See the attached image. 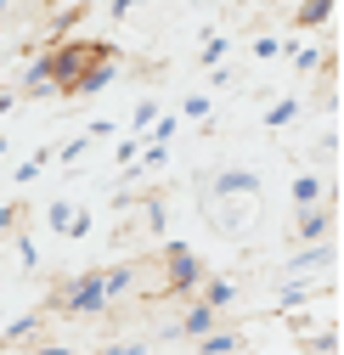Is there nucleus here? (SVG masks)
Wrapping results in <instances>:
<instances>
[{
  "label": "nucleus",
  "instance_id": "dca6fc26",
  "mask_svg": "<svg viewBox=\"0 0 344 355\" xmlns=\"http://www.w3.org/2000/svg\"><path fill=\"white\" fill-rule=\"evenodd\" d=\"M221 57H226V40H221V34H209V40H203V57H198V62H203V68H214Z\"/></svg>",
  "mask_w": 344,
  "mask_h": 355
},
{
  "label": "nucleus",
  "instance_id": "f3484780",
  "mask_svg": "<svg viewBox=\"0 0 344 355\" xmlns=\"http://www.w3.org/2000/svg\"><path fill=\"white\" fill-rule=\"evenodd\" d=\"M209 107H214L209 96H187V102H181V119H209Z\"/></svg>",
  "mask_w": 344,
  "mask_h": 355
},
{
  "label": "nucleus",
  "instance_id": "aec40b11",
  "mask_svg": "<svg viewBox=\"0 0 344 355\" xmlns=\"http://www.w3.org/2000/svg\"><path fill=\"white\" fill-rule=\"evenodd\" d=\"M85 147H91V136H74V141H62V164H79V158H85Z\"/></svg>",
  "mask_w": 344,
  "mask_h": 355
},
{
  "label": "nucleus",
  "instance_id": "f8f14e48",
  "mask_svg": "<svg viewBox=\"0 0 344 355\" xmlns=\"http://www.w3.org/2000/svg\"><path fill=\"white\" fill-rule=\"evenodd\" d=\"M34 327H40V310H28V316H17L6 333H0V349H17V344H28L34 338Z\"/></svg>",
  "mask_w": 344,
  "mask_h": 355
},
{
  "label": "nucleus",
  "instance_id": "0eeeda50",
  "mask_svg": "<svg viewBox=\"0 0 344 355\" xmlns=\"http://www.w3.org/2000/svg\"><path fill=\"white\" fill-rule=\"evenodd\" d=\"M113 79H119V62H113V51H102L91 68H85V73L74 79V96H96V91H108Z\"/></svg>",
  "mask_w": 344,
  "mask_h": 355
},
{
  "label": "nucleus",
  "instance_id": "423d86ee",
  "mask_svg": "<svg viewBox=\"0 0 344 355\" xmlns=\"http://www.w3.org/2000/svg\"><path fill=\"white\" fill-rule=\"evenodd\" d=\"M209 198H260V175L254 169H221L209 181Z\"/></svg>",
  "mask_w": 344,
  "mask_h": 355
},
{
  "label": "nucleus",
  "instance_id": "2eb2a0df",
  "mask_svg": "<svg viewBox=\"0 0 344 355\" xmlns=\"http://www.w3.org/2000/svg\"><path fill=\"white\" fill-rule=\"evenodd\" d=\"M293 119H299V102H277V107L266 113V124H271V130H282V124H293Z\"/></svg>",
  "mask_w": 344,
  "mask_h": 355
},
{
  "label": "nucleus",
  "instance_id": "6ab92c4d",
  "mask_svg": "<svg viewBox=\"0 0 344 355\" xmlns=\"http://www.w3.org/2000/svg\"><path fill=\"white\" fill-rule=\"evenodd\" d=\"M46 220H51V232H68V220H74V209H68V203H51V209H46Z\"/></svg>",
  "mask_w": 344,
  "mask_h": 355
},
{
  "label": "nucleus",
  "instance_id": "5701e85b",
  "mask_svg": "<svg viewBox=\"0 0 344 355\" xmlns=\"http://www.w3.org/2000/svg\"><path fill=\"white\" fill-rule=\"evenodd\" d=\"M17 259H23V265H28V271H34V265H40V248H34V243H28V237H17Z\"/></svg>",
  "mask_w": 344,
  "mask_h": 355
},
{
  "label": "nucleus",
  "instance_id": "a878e982",
  "mask_svg": "<svg viewBox=\"0 0 344 355\" xmlns=\"http://www.w3.org/2000/svg\"><path fill=\"white\" fill-rule=\"evenodd\" d=\"M12 226H17V209H12V203H0V232H12Z\"/></svg>",
  "mask_w": 344,
  "mask_h": 355
},
{
  "label": "nucleus",
  "instance_id": "f257e3e1",
  "mask_svg": "<svg viewBox=\"0 0 344 355\" xmlns=\"http://www.w3.org/2000/svg\"><path fill=\"white\" fill-rule=\"evenodd\" d=\"M51 310H57V316H102V310H113L108 271H85V277L62 282V288L51 293Z\"/></svg>",
  "mask_w": 344,
  "mask_h": 355
},
{
  "label": "nucleus",
  "instance_id": "4468645a",
  "mask_svg": "<svg viewBox=\"0 0 344 355\" xmlns=\"http://www.w3.org/2000/svg\"><path fill=\"white\" fill-rule=\"evenodd\" d=\"M305 203H322V181L316 175H299L293 181V209H305Z\"/></svg>",
  "mask_w": 344,
  "mask_h": 355
},
{
  "label": "nucleus",
  "instance_id": "9b49d317",
  "mask_svg": "<svg viewBox=\"0 0 344 355\" xmlns=\"http://www.w3.org/2000/svg\"><path fill=\"white\" fill-rule=\"evenodd\" d=\"M203 293V304H214V310H226V304H237V282H226V277H214V282H198Z\"/></svg>",
  "mask_w": 344,
  "mask_h": 355
},
{
  "label": "nucleus",
  "instance_id": "f03ea898",
  "mask_svg": "<svg viewBox=\"0 0 344 355\" xmlns=\"http://www.w3.org/2000/svg\"><path fill=\"white\" fill-rule=\"evenodd\" d=\"M102 51H108V46H91V40H62V46H51V51H46L51 91H57V96H74V79H79L85 68H91Z\"/></svg>",
  "mask_w": 344,
  "mask_h": 355
},
{
  "label": "nucleus",
  "instance_id": "9d476101",
  "mask_svg": "<svg viewBox=\"0 0 344 355\" xmlns=\"http://www.w3.org/2000/svg\"><path fill=\"white\" fill-rule=\"evenodd\" d=\"M192 344H198L203 355H237V349H243V333H214V327H209V333L192 338Z\"/></svg>",
  "mask_w": 344,
  "mask_h": 355
},
{
  "label": "nucleus",
  "instance_id": "393cba45",
  "mask_svg": "<svg viewBox=\"0 0 344 355\" xmlns=\"http://www.w3.org/2000/svg\"><path fill=\"white\" fill-rule=\"evenodd\" d=\"M130 6L136 0H108V17H130Z\"/></svg>",
  "mask_w": 344,
  "mask_h": 355
},
{
  "label": "nucleus",
  "instance_id": "4be33fe9",
  "mask_svg": "<svg viewBox=\"0 0 344 355\" xmlns=\"http://www.w3.org/2000/svg\"><path fill=\"white\" fill-rule=\"evenodd\" d=\"M141 158V141H124V147H113V164H124V169H130Z\"/></svg>",
  "mask_w": 344,
  "mask_h": 355
},
{
  "label": "nucleus",
  "instance_id": "6e6552de",
  "mask_svg": "<svg viewBox=\"0 0 344 355\" xmlns=\"http://www.w3.org/2000/svg\"><path fill=\"white\" fill-rule=\"evenodd\" d=\"M214 316H221V310H214V304H203V299L192 293V304H187V316L175 322V338H203V333L214 327Z\"/></svg>",
  "mask_w": 344,
  "mask_h": 355
},
{
  "label": "nucleus",
  "instance_id": "39448f33",
  "mask_svg": "<svg viewBox=\"0 0 344 355\" xmlns=\"http://www.w3.org/2000/svg\"><path fill=\"white\" fill-rule=\"evenodd\" d=\"M333 220H338V198H333V203H327V198H322V203H305V209H299L293 237H299V243H316V237L333 232Z\"/></svg>",
  "mask_w": 344,
  "mask_h": 355
},
{
  "label": "nucleus",
  "instance_id": "412c9836",
  "mask_svg": "<svg viewBox=\"0 0 344 355\" xmlns=\"http://www.w3.org/2000/svg\"><path fill=\"white\" fill-rule=\"evenodd\" d=\"M91 226H96V220L85 214V209H74V220H68V237H91Z\"/></svg>",
  "mask_w": 344,
  "mask_h": 355
},
{
  "label": "nucleus",
  "instance_id": "c85d7f7f",
  "mask_svg": "<svg viewBox=\"0 0 344 355\" xmlns=\"http://www.w3.org/2000/svg\"><path fill=\"white\" fill-rule=\"evenodd\" d=\"M51 6H68V0H51Z\"/></svg>",
  "mask_w": 344,
  "mask_h": 355
},
{
  "label": "nucleus",
  "instance_id": "7ed1b4c3",
  "mask_svg": "<svg viewBox=\"0 0 344 355\" xmlns=\"http://www.w3.org/2000/svg\"><path fill=\"white\" fill-rule=\"evenodd\" d=\"M158 254H164V293L192 299V293H198V282H203V259H198V248H187L181 237H169Z\"/></svg>",
  "mask_w": 344,
  "mask_h": 355
},
{
  "label": "nucleus",
  "instance_id": "cd10ccee",
  "mask_svg": "<svg viewBox=\"0 0 344 355\" xmlns=\"http://www.w3.org/2000/svg\"><path fill=\"white\" fill-rule=\"evenodd\" d=\"M6 147H12V141H6V136H0V158H6Z\"/></svg>",
  "mask_w": 344,
  "mask_h": 355
},
{
  "label": "nucleus",
  "instance_id": "b1692460",
  "mask_svg": "<svg viewBox=\"0 0 344 355\" xmlns=\"http://www.w3.org/2000/svg\"><path fill=\"white\" fill-rule=\"evenodd\" d=\"M169 136H175V119H153V141L169 147Z\"/></svg>",
  "mask_w": 344,
  "mask_h": 355
},
{
  "label": "nucleus",
  "instance_id": "bb28decb",
  "mask_svg": "<svg viewBox=\"0 0 344 355\" xmlns=\"http://www.w3.org/2000/svg\"><path fill=\"white\" fill-rule=\"evenodd\" d=\"M17 102H23V96H17V91H0V119H6V113H12V107H17Z\"/></svg>",
  "mask_w": 344,
  "mask_h": 355
},
{
  "label": "nucleus",
  "instance_id": "ddd939ff",
  "mask_svg": "<svg viewBox=\"0 0 344 355\" xmlns=\"http://www.w3.org/2000/svg\"><path fill=\"white\" fill-rule=\"evenodd\" d=\"M293 68H299V73H322V68H333V51L305 46V51H293Z\"/></svg>",
  "mask_w": 344,
  "mask_h": 355
},
{
  "label": "nucleus",
  "instance_id": "a211bd4d",
  "mask_svg": "<svg viewBox=\"0 0 344 355\" xmlns=\"http://www.w3.org/2000/svg\"><path fill=\"white\" fill-rule=\"evenodd\" d=\"M305 349H316V355H338V333H316V338H305Z\"/></svg>",
  "mask_w": 344,
  "mask_h": 355
},
{
  "label": "nucleus",
  "instance_id": "20e7f679",
  "mask_svg": "<svg viewBox=\"0 0 344 355\" xmlns=\"http://www.w3.org/2000/svg\"><path fill=\"white\" fill-rule=\"evenodd\" d=\"M333 265H338V243L316 237V243H305V248L288 259V277H316V271H333Z\"/></svg>",
  "mask_w": 344,
  "mask_h": 355
},
{
  "label": "nucleus",
  "instance_id": "1a4fd4ad",
  "mask_svg": "<svg viewBox=\"0 0 344 355\" xmlns=\"http://www.w3.org/2000/svg\"><path fill=\"white\" fill-rule=\"evenodd\" d=\"M333 12H338V0H299L293 23L299 28H322V23H333Z\"/></svg>",
  "mask_w": 344,
  "mask_h": 355
}]
</instances>
